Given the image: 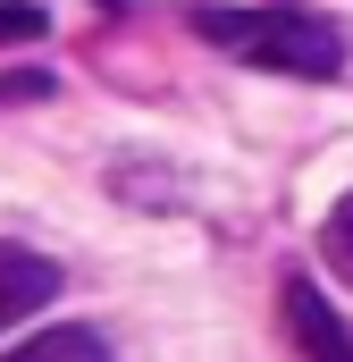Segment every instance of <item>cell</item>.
<instances>
[{"instance_id": "obj_1", "label": "cell", "mask_w": 353, "mask_h": 362, "mask_svg": "<svg viewBox=\"0 0 353 362\" xmlns=\"http://www.w3.org/2000/svg\"><path fill=\"white\" fill-rule=\"evenodd\" d=\"M193 34L236 51L244 68L303 76V85H328L345 68V25L320 8H193Z\"/></svg>"}, {"instance_id": "obj_2", "label": "cell", "mask_w": 353, "mask_h": 362, "mask_svg": "<svg viewBox=\"0 0 353 362\" xmlns=\"http://www.w3.org/2000/svg\"><path fill=\"white\" fill-rule=\"evenodd\" d=\"M277 312H286V337H294L303 362H353L345 320L328 312V295H320L311 278H286V286H277Z\"/></svg>"}, {"instance_id": "obj_3", "label": "cell", "mask_w": 353, "mask_h": 362, "mask_svg": "<svg viewBox=\"0 0 353 362\" xmlns=\"http://www.w3.org/2000/svg\"><path fill=\"white\" fill-rule=\"evenodd\" d=\"M59 295V262L25 253V245H0V329H17L25 312H42Z\"/></svg>"}, {"instance_id": "obj_4", "label": "cell", "mask_w": 353, "mask_h": 362, "mask_svg": "<svg viewBox=\"0 0 353 362\" xmlns=\"http://www.w3.org/2000/svg\"><path fill=\"white\" fill-rule=\"evenodd\" d=\"M0 362H109V337H101V329H85V320H68V329H42V337L8 346Z\"/></svg>"}, {"instance_id": "obj_5", "label": "cell", "mask_w": 353, "mask_h": 362, "mask_svg": "<svg viewBox=\"0 0 353 362\" xmlns=\"http://www.w3.org/2000/svg\"><path fill=\"white\" fill-rule=\"evenodd\" d=\"M320 262H328L337 286H353V194L328 211V228H320Z\"/></svg>"}, {"instance_id": "obj_6", "label": "cell", "mask_w": 353, "mask_h": 362, "mask_svg": "<svg viewBox=\"0 0 353 362\" xmlns=\"http://www.w3.org/2000/svg\"><path fill=\"white\" fill-rule=\"evenodd\" d=\"M42 25H51V17H42L34 0H0V42H34Z\"/></svg>"}]
</instances>
